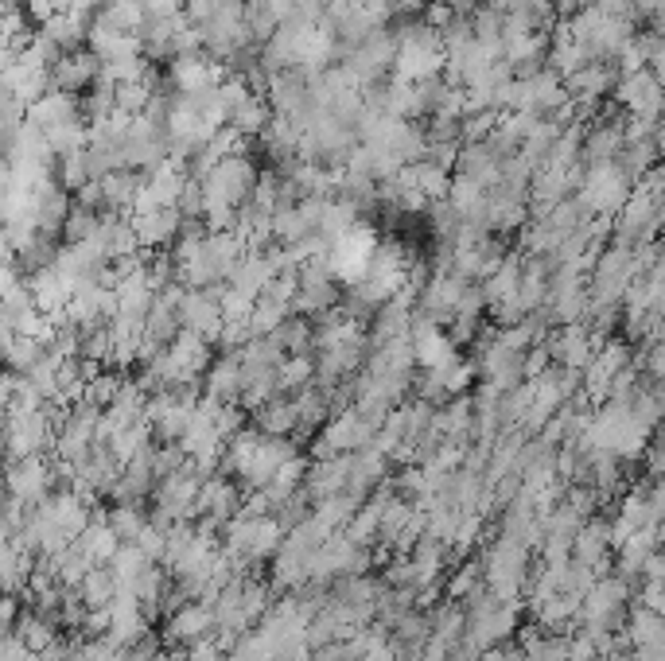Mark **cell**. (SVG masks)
<instances>
[{
  "label": "cell",
  "instance_id": "obj_1",
  "mask_svg": "<svg viewBox=\"0 0 665 661\" xmlns=\"http://www.w3.org/2000/svg\"><path fill=\"white\" fill-rule=\"evenodd\" d=\"M378 432H382L378 420L366 417L358 405H347V409H339L319 428V436L312 440V459H335V455L362 452V448H370L378 440Z\"/></svg>",
  "mask_w": 665,
  "mask_h": 661
},
{
  "label": "cell",
  "instance_id": "obj_2",
  "mask_svg": "<svg viewBox=\"0 0 665 661\" xmlns=\"http://www.w3.org/2000/svg\"><path fill=\"white\" fill-rule=\"evenodd\" d=\"M378 234L370 230V226H350L347 234H339V238H331V249H327V269L339 277V284H362L366 273H370V261H374V253H378Z\"/></svg>",
  "mask_w": 665,
  "mask_h": 661
},
{
  "label": "cell",
  "instance_id": "obj_3",
  "mask_svg": "<svg viewBox=\"0 0 665 661\" xmlns=\"http://www.w3.org/2000/svg\"><path fill=\"white\" fill-rule=\"evenodd\" d=\"M296 277H300V288H296V315L319 319V315L343 308V284L327 269V257L308 261L304 269H296Z\"/></svg>",
  "mask_w": 665,
  "mask_h": 661
},
{
  "label": "cell",
  "instance_id": "obj_4",
  "mask_svg": "<svg viewBox=\"0 0 665 661\" xmlns=\"http://www.w3.org/2000/svg\"><path fill=\"white\" fill-rule=\"evenodd\" d=\"M179 323H183V331H195L210 343H218V335L226 327L222 284L218 288H187L183 300H179Z\"/></svg>",
  "mask_w": 665,
  "mask_h": 661
},
{
  "label": "cell",
  "instance_id": "obj_5",
  "mask_svg": "<svg viewBox=\"0 0 665 661\" xmlns=\"http://www.w3.org/2000/svg\"><path fill=\"white\" fill-rule=\"evenodd\" d=\"M51 490H59V483H55V463H47L43 455H28V459H12L8 463V494H16L28 506H35Z\"/></svg>",
  "mask_w": 665,
  "mask_h": 661
},
{
  "label": "cell",
  "instance_id": "obj_6",
  "mask_svg": "<svg viewBox=\"0 0 665 661\" xmlns=\"http://www.w3.org/2000/svg\"><path fill=\"white\" fill-rule=\"evenodd\" d=\"M218 630V619H214V607L207 603H183L179 611L168 615V627H164V638L172 646H195Z\"/></svg>",
  "mask_w": 665,
  "mask_h": 661
},
{
  "label": "cell",
  "instance_id": "obj_7",
  "mask_svg": "<svg viewBox=\"0 0 665 661\" xmlns=\"http://www.w3.org/2000/svg\"><path fill=\"white\" fill-rule=\"evenodd\" d=\"M413 350H417L420 370H436V366H448V362L459 358V347L452 343V335L440 323L424 319V315H417V323H413Z\"/></svg>",
  "mask_w": 665,
  "mask_h": 661
},
{
  "label": "cell",
  "instance_id": "obj_8",
  "mask_svg": "<svg viewBox=\"0 0 665 661\" xmlns=\"http://www.w3.org/2000/svg\"><path fill=\"white\" fill-rule=\"evenodd\" d=\"M102 74V59L98 51H67L55 59L51 67V90H63V94H74V90H86L90 82H98Z\"/></svg>",
  "mask_w": 665,
  "mask_h": 661
},
{
  "label": "cell",
  "instance_id": "obj_9",
  "mask_svg": "<svg viewBox=\"0 0 665 661\" xmlns=\"http://www.w3.org/2000/svg\"><path fill=\"white\" fill-rule=\"evenodd\" d=\"M183 226V210L179 207H148L133 214V230H137L140 249H160L172 238H179Z\"/></svg>",
  "mask_w": 665,
  "mask_h": 661
},
{
  "label": "cell",
  "instance_id": "obj_10",
  "mask_svg": "<svg viewBox=\"0 0 665 661\" xmlns=\"http://www.w3.org/2000/svg\"><path fill=\"white\" fill-rule=\"evenodd\" d=\"M242 385H245V362L242 350H222L214 358V366L207 370V397L214 401H242Z\"/></svg>",
  "mask_w": 665,
  "mask_h": 661
},
{
  "label": "cell",
  "instance_id": "obj_11",
  "mask_svg": "<svg viewBox=\"0 0 665 661\" xmlns=\"http://www.w3.org/2000/svg\"><path fill=\"white\" fill-rule=\"evenodd\" d=\"M350 487V455H335V459H312V471L304 479V490L312 494V502L347 494Z\"/></svg>",
  "mask_w": 665,
  "mask_h": 661
},
{
  "label": "cell",
  "instance_id": "obj_12",
  "mask_svg": "<svg viewBox=\"0 0 665 661\" xmlns=\"http://www.w3.org/2000/svg\"><path fill=\"white\" fill-rule=\"evenodd\" d=\"M413 323H417L413 304L389 300V304H382L378 315L370 319V347H382V343H393V339H409V335H413Z\"/></svg>",
  "mask_w": 665,
  "mask_h": 661
},
{
  "label": "cell",
  "instance_id": "obj_13",
  "mask_svg": "<svg viewBox=\"0 0 665 661\" xmlns=\"http://www.w3.org/2000/svg\"><path fill=\"white\" fill-rule=\"evenodd\" d=\"M292 405H296V417H300V432L323 428L327 420L335 417V401H331V389H323L319 382L304 385L300 393H292Z\"/></svg>",
  "mask_w": 665,
  "mask_h": 661
},
{
  "label": "cell",
  "instance_id": "obj_14",
  "mask_svg": "<svg viewBox=\"0 0 665 661\" xmlns=\"http://www.w3.org/2000/svg\"><path fill=\"white\" fill-rule=\"evenodd\" d=\"M121 545H125V541L113 533L109 518H94V522H90V529H86V533L74 541V549L90 560L94 568H98V564H109V560L117 557V549H121Z\"/></svg>",
  "mask_w": 665,
  "mask_h": 661
},
{
  "label": "cell",
  "instance_id": "obj_15",
  "mask_svg": "<svg viewBox=\"0 0 665 661\" xmlns=\"http://www.w3.org/2000/svg\"><path fill=\"white\" fill-rule=\"evenodd\" d=\"M253 428H261L265 436H296L300 432V417H296L292 397H273L269 405H261L253 413Z\"/></svg>",
  "mask_w": 665,
  "mask_h": 661
},
{
  "label": "cell",
  "instance_id": "obj_16",
  "mask_svg": "<svg viewBox=\"0 0 665 661\" xmlns=\"http://www.w3.org/2000/svg\"><path fill=\"white\" fill-rule=\"evenodd\" d=\"M152 436H156V432H152V424L144 420V424H133V428L113 432V436L105 440V448L113 452V459H117L121 467H129V463H133V459H137V455L152 444Z\"/></svg>",
  "mask_w": 665,
  "mask_h": 661
},
{
  "label": "cell",
  "instance_id": "obj_17",
  "mask_svg": "<svg viewBox=\"0 0 665 661\" xmlns=\"http://www.w3.org/2000/svg\"><path fill=\"white\" fill-rule=\"evenodd\" d=\"M12 630L28 642V650H35V654H43L47 646H55V642H59V623H55V619H47V615H39L35 607H28V611L20 615V623H16Z\"/></svg>",
  "mask_w": 665,
  "mask_h": 661
},
{
  "label": "cell",
  "instance_id": "obj_18",
  "mask_svg": "<svg viewBox=\"0 0 665 661\" xmlns=\"http://www.w3.org/2000/svg\"><path fill=\"white\" fill-rule=\"evenodd\" d=\"M273 339L284 347V354H315V323L308 315H288Z\"/></svg>",
  "mask_w": 665,
  "mask_h": 661
},
{
  "label": "cell",
  "instance_id": "obj_19",
  "mask_svg": "<svg viewBox=\"0 0 665 661\" xmlns=\"http://www.w3.org/2000/svg\"><path fill=\"white\" fill-rule=\"evenodd\" d=\"M230 125L242 133V137H257V133H269V125H273V117H269V102L265 98H257V94H249L234 113H230Z\"/></svg>",
  "mask_w": 665,
  "mask_h": 661
},
{
  "label": "cell",
  "instance_id": "obj_20",
  "mask_svg": "<svg viewBox=\"0 0 665 661\" xmlns=\"http://www.w3.org/2000/svg\"><path fill=\"white\" fill-rule=\"evenodd\" d=\"M483 584H487V576H483V560H467V564H459L452 576L444 580V599L467 603Z\"/></svg>",
  "mask_w": 665,
  "mask_h": 661
},
{
  "label": "cell",
  "instance_id": "obj_21",
  "mask_svg": "<svg viewBox=\"0 0 665 661\" xmlns=\"http://www.w3.org/2000/svg\"><path fill=\"white\" fill-rule=\"evenodd\" d=\"M148 564H156V560H148L140 553L133 541H125L121 549H117V557L109 560V572H113V580H117V588H129L133 592V584L140 580V572L148 568Z\"/></svg>",
  "mask_w": 665,
  "mask_h": 661
},
{
  "label": "cell",
  "instance_id": "obj_22",
  "mask_svg": "<svg viewBox=\"0 0 665 661\" xmlns=\"http://www.w3.org/2000/svg\"><path fill=\"white\" fill-rule=\"evenodd\" d=\"M78 595L86 599V607H109L117 599V580L109 572V564H98L86 572V580L78 584Z\"/></svg>",
  "mask_w": 665,
  "mask_h": 661
},
{
  "label": "cell",
  "instance_id": "obj_23",
  "mask_svg": "<svg viewBox=\"0 0 665 661\" xmlns=\"http://www.w3.org/2000/svg\"><path fill=\"white\" fill-rule=\"evenodd\" d=\"M315 382V354H288L280 362V393H300Z\"/></svg>",
  "mask_w": 665,
  "mask_h": 661
},
{
  "label": "cell",
  "instance_id": "obj_24",
  "mask_svg": "<svg viewBox=\"0 0 665 661\" xmlns=\"http://www.w3.org/2000/svg\"><path fill=\"white\" fill-rule=\"evenodd\" d=\"M284 537H288V529H284L277 518H257V533H253V564L277 557L280 549H284Z\"/></svg>",
  "mask_w": 665,
  "mask_h": 661
},
{
  "label": "cell",
  "instance_id": "obj_25",
  "mask_svg": "<svg viewBox=\"0 0 665 661\" xmlns=\"http://www.w3.org/2000/svg\"><path fill=\"white\" fill-rule=\"evenodd\" d=\"M109 525H113V533L121 541H137V533L148 525V514L140 506H113L109 510Z\"/></svg>",
  "mask_w": 665,
  "mask_h": 661
},
{
  "label": "cell",
  "instance_id": "obj_26",
  "mask_svg": "<svg viewBox=\"0 0 665 661\" xmlns=\"http://www.w3.org/2000/svg\"><path fill=\"white\" fill-rule=\"evenodd\" d=\"M121 378H117V374H98V378H90V382H86V397H82V401H86V405H94V409H109V405H113V401H117V393H121Z\"/></svg>",
  "mask_w": 665,
  "mask_h": 661
},
{
  "label": "cell",
  "instance_id": "obj_27",
  "mask_svg": "<svg viewBox=\"0 0 665 661\" xmlns=\"http://www.w3.org/2000/svg\"><path fill=\"white\" fill-rule=\"evenodd\" d=\"M557 354H560V362L580 366V358H584V339H580L576 331H564V335L557 339Z\"/></svg>",
  "mask_w": 665,
  "mask_h": 661
}]
</instances>
